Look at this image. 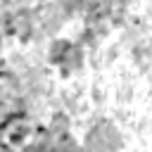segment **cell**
I'll return each instance as SVG.
<instances>
[{
    "instance_id": "1",
    "label": "cell",
    "mask_w": 152,
    "mask_h": 152,
    "mask_svg": "<svg viewBox=\"0 0 152 152\" xmlns=\"http://www.w3.org/2000/svg\"><path fill=\"white\" fill-rule=\"evenodd\" d=\"M74 43H76V40L64 38V36H55V38H50V43H48V48H45V62H48L52 69L62 66V64L66 62V57H69Z\"/></svg>"
},
{
    "instance_id": "2",
    "label": "cell",
    "mask_w": 152,
    "mask_h": 152,
    "mask_svg": "<svg viewBox=\"0 0 152 152\" xmlns=\"http://www.w3.org/2000/svg\"><path fill=\"white\" fill-rule=\"evenodd\" d=\"M48 126H50V131H52L57 138H59V135H64V133H71V128H74V114H71L66 107L50 109Z\"/></svg>"
},
{
    "instance_id": "3",
    "label": "cell",
    "mask_w": 152,
    "mask_h": 152,
    "mask_svg": "<svg viewBox=\"0 0 152 152\" xmlns=\"http://www.w3.org/2000/svg\"><path fill=\"white\" fill-rule=\"evenodd\" d=\"M33 2H50V0H33Z\"/></svg>"
}]
</instances>
